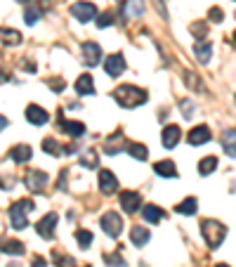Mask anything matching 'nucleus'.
<instances>
[{
	"mask_svg": "<svg viewBox=\"0 0 236 267\" xmlns=\"http://www.w3.org/2000/svg\"><path fill=\"white\" fill-rule=\"evenodd\" d=\"M19 204L24 206L26 211H33V208H36V206H33V201H31V199H21V201H19Z\"/></svg>",
	"mask_w": 236,
	"mask_h": 267,
	"instance_id": "37998d69",
	"label": "nucleus"
},
{
	"mask_svg": "<svg viewBox=\"0 0 236 267\" xmlns=\"http://www.w3.org/2000/svg\"><path fill=\"white\" fill-rule=\"evenodd\" d=\"M180 135H182V130L177 125H166V128H163V135H161L163 147H166V149H173L175 144L180 142Z\"/></svg>",
	"mask_w": 236,
	"mask_h": 267,
	"instance_id": "2eb2a0df",
	"label": "nucleus"
},
{
	"mask_svg": "<svg viewBox=\"0 0 236 267\" xmlns=\"http://www.w3.org/2000/svg\"><path fill=\"white\" fill-rule=\"evenodd\" d=\"M234 43H236V33H234Z\"/></svg>",
	"mask_w": 236,
	"mask_h": 267,
	"instance_id": "8fccbe9b",
	"label": "nucleus"
},
{
	"mask_svg": "<svg viewBox=\"0 0 236 267\" xmlns=\"http://www.w3.org/2000/svg\"><path fill=\"white\" fill-rule=\"evenodd\" d=\"M208 19H210V21H215V24H220V21L224 19L222 10H220V7H210V10H208Z\"/></svg>",
	"mask_w": 236,
	"mask_h": 267,
	"instance_id": "ea45409f",
	"label": "nucleus"
},
{
	"mask_svg": "<svg viewBox=\"0 0 236 267\" xmlns=\"http://www.w3.org/2000/svg\"><path fill=\"white\" fill-rule=\"evenodd\" d=\"M43 151H48L50 156H59L62 154V144L52 140V137H48V140H43Z\"/></svg>",
	"mask_w": 236,
	"mask_h": 267,
	"instance_id": "2f4dec72",
	"label": "nucleus"
},
{
	"mask_svg": "<svg viewBox=\"0 0 236 267\" xmlns=\"http://www.w3.org/2000/svg\"><path fill=\"white\" fill-rule=\"evenodd\" d=\"M156 10H158V14H161L163 19H168V12H166V5H163V0H154Z\"/></svg>",
	"mask_w": 236,
	"mask_h": 267,
	"instance_id": "a19ab883",
	"label": "nucleus"
},
{
	"mask_svg": "<svg viewBox=\"0 0 236 267\" xmlns=\"http://www.w3.org/2000/svg\"><path fill=\"white\" fill-rule=\"evenodd\" d=\"M5 267H19V265H17V262H7Z\"/></svg>",
	"mask_w": 236,
	"mask_h": 267,
	"instance_id": "de8ad7c7",
	"label": "nucleus"
},
{
	"mask_svg": "<svg viewBox=\"0 0 236 267\" xmlns=\"http://www.w3.org/2000/svg\"><path fill=\"white\" fill-rule=\"evenodd\" d=\"M144 12V0H128L125 3V17H142Z\"/></svg>",
	"mask_w": 236,
	"mask_h": 267,
	"instance_id": "b1692460",
	"label": "nucleus"
},
{
	"mask_svg": "<svg viewBox=\"0 0 236 267\" xmlns=\"http://www.w3.org/2000/svg\"><path fill=\"white\" fill-rule=\"evenodd\" d=\"M66 175L68 170H62V175H59V189H64V185H66Z\"/></svg>",
	"mask_w": 236,
	"mask_h": 267,
	"instance_id": "a18cd8bd",
	"label": "nucleus"
},
{
	"mask_svg": "<svg viewBox=\"0 0 236 267\" xmlns=\"http://www.w3.org/2000/svg\"><path fill=\"white\" fill-rule=\"evenodd\" d=\"M24 243L21 241H5V243H0V253H7V255H21L24 253Z\"/></svg>",
	"mask_w": 236,
	"mask_h": 267,
	"instance_id": "393cba45",
	"label": "nucleus"
},
{
	"mask_svg": "<svg viewBox=\"0 0 236 267\" xmlns=\"http://www.w3.org/2000/svg\"><path fill=\"white\" fill-rule=\"evenodd\" d=\"M210 140H213V132L208 125H196L194 130H189V144H194V147L210 142Z\"/></svg>",
	"mask_w": 236,
	"mask_h": 267,
	"instance_id": "ddd939ff",
	"label": "nucleus"
},
{
	"mask_svg": "<svg viewBox=\"0 0 236 267\" xmlns=\"http://www.w3.org/2000/svg\"><path fill=\"white\" fill-rule=\"evenodd\" d=\"M48 85H50L52 90H57V93H62V90H64V81H62V78H59V81H48Z\"/></svg>",
	"mask_w": 236,
	"mask_h": 267,
	"instance_id": "79ce46f5",
	"label": "nucleus"
},
{
	"mask_svg": "<svg viewBox=\"0 0 236 267\" xmlns=\"http://www.w3.org/2000/svg\"><path fill=\"white\" fill-rule=\"evenodd\" d=\"M31 267H45V258L36 255V258H33V265H31Z\"/></svg>",
	"mask_w": 236,
	"mask_h": 267,
	"instance_id": "c03bdc74",
	"label": "nucleus"
},
{
	"mask_svg": "<svg viewBox=\"0 0 236 267\" xmlns=\"http://www.w3.org/2000/svg\"><path fill=\"white\" fill-rule=\"evenodd\" d=\"M97 163H100V156L95 154L92 149H85L81 154V166L83 168H90V170H95V168H97Z\"/></svg>",
	"mask_w": 236,
	"mask_h": 267,
	"instance_id": "c85d7f7f",
	"label": "nucleus"
},
{
	"mask_svg": "<svg viewBox=\"0 0 236 267\" xmlns=\"http://www.w3.org/2000/svg\"><path fill=\"white\" fill-rule=\"evenodd\" d=\"M196 206H199V201L194 199V196H189V199H184L182 204L175 206V213H180V215H194V213L199 211Z\"/></svg>",
	"mask_w": 236,
	"mask_h": 267,
	"instance_id": "412c9836",
	"label": "nucleus"
},
{
	"mask_svg": "<svg viewBox=\"0 0 236 267\" xmlns=\"http://www.w3.org/2000/svg\"><path fill=\"white\" fill-rule=\"evenodd\" d=\"M113 21H116V17H113V12H104L100 19H97V26H100V29H106V26H111Z\"/></svg>",
	"mask_w": 236,
	"mask_h": 267,
	"instance_id": "4c0bfd02",
	"label": "nucleus"
},
{
	"mask_svg": "<svg viewBox=\"0 0 236 267\" xmlns=\"http://www.w3.org/2000/svg\"><path fill=\"white\" fill-rule=\"evenodd\" d=\"M222 144H224V151H227L231 159H236V130H224Z\"/></svg>",
	"mask_w": 236,
	"mask_h": 267,
	"instance_id": "5701e85b",
	"label": "nucleus"
},
{
	"mask_svg": "<svg viewBox=\"0 0 236 267\" xmlns=\"http://www.w3.org/2000/svg\"><path fill=\"white\" fill-rule=\"evenodd\" d=\"M113 100L121 106H125V109H135V106H142L144 102L149 100V95H147V90H142L137 85H118L113 90Z\"/></svg>",
	"mask_w": 236,
	"mask_h": 267,
	"instance_id": "f257e3e1",
	"label": "nucleus"
},
{
	"mask_svg": "<svg viewBox=\"0 0 236 267\" xmlns=\"http://www.w3.org/2000/svg\"><path fill=\"white\" fill-rule=\"evenodd\" d=\"M142 215H144V220H147V222H158V220L163 217V211L158 208V206L149 204V206H144V208H142Z\"/></svg>",
	"mask_w": 236,
	"mask_h": 267,
	"instance_id": "bb28decb",
	"label": "nucleus"
},
{
	"mask_svg": "<svg viewBox=\"0 0 236 267\" xmlns=\"http://www.w3.org/2000/svg\"><path fill=\"white\" fill-rule=\"evenodd\" d=\"M189 31L199 38V40H203V38L208 36V24H205V21H194V24L189 26Z\"/></svg>",
	"mask_w": 236,
	"mask_h": 267,
	"instance_id": "473e14b6",
	"label": "nucleus"
},
{
	"mask_svg": "<svg viewBox=\"0 0 236 267\" xmlns=\"http://www.w3.org/2000/svg\"><path fill=\"white\" fill-rule=\"evenodd\" d=\"M40 19V10H38L36 3H26V10H24V21L29 26H33Z\"/></svg>",
	"mask_w": 236,
	"mask_h": 267,
	"instance_id": "cd10ccee",
	"label": "nucleus"
},
{
	"mask_svg": "<svg viewBox=\"0 0 236 267\" xmlns=\"http://www.w3.org/2000/svg\"><path fill=\"white\" fill-rule=\"evenodd\" d=\"M100 225H102V230L106 232L109 236H121V232H123V220H121V215L118 213H104L102 215V220H100Z\"/></svg>",
	"mask_w": 236,
	"mask_h": 267,
	"instance_id": "7ed1b4c3",
	"label": "nucleus"
},
{
	"mask_svg": "<svg viewBox=\"0 0 236 267\" xmlns=\"http://www.w3.org/2000/svg\"><path fill=\"white\" fill-rule=\"evenodd\" d=\"M21 43V33L12 29H0V45H19Z\"/></svg>",
	"mask_w": 236,
	"mask_h": 267,
	"instance_id": "4be33fe9",
	"label": "nucleus"
},
{
	"mask_svg": "<svg viewBox=\"0 0 236 267\" xmlns=\"http://www.w3.org/2000/svg\"><path fill=\"white\" fill-rule=\"evenodd\" d=\"M55 262H57V267H76L74 258H68V255H59L57 251H55Z\"/></svg>",
	"mask_w": 236,
	"mask_h": 267,
	"instance_id": "c9c22d12",
	"label": "nucleus"
},
{
	"mask_svg": "<svg viewBox=\"0 0 236 267\" xmlns=\"http://www.w3.org/2000/svg\"><path fill=\"white\" fill-rule=\"evenodd\" d=\"M76 93L78 95H95V81L90 74H81L76 78Z\"/></svg>",
	"mask_w": 236,
	"mask_h": 267,
	"instance_id": "dca6fc26",
	"label": "nucleus"
},
{
	"mask_svg": "<svg viewBox=\"0 0 236 267\" xmlns=\"http://www.w3.org/2000/svg\"><path fill=\"white\" fill-rule=\"evenodd\" d=\"M83 62H85L87 66H97V64L102 62V48L100 45L92 43V40L83 43Z\"/></svg>",
	"mask_w": 236,
	"mask_h": 267,
	"instance_id": "0eeeda50",
	"label": "nucleus"
},
{
	"mask_svg": "<svg viewBox=\"0 0 236 267\" xmlns=\"http://www.w3.org/2000/svg\"><path fill=\"white\" fill-rule=\"evenodd\" d=\"M104 71L109 76H121L125 71V59L121 52H116V55L111 57H106V62H104Z\"/></svg>",
	"mask_w": 236,
	"mask_h": 267,
	"instance_id": "9b49d317",
	"label": "nucleus"
},
{
	"mask_svg": "<svg viewBox=\"0 0 236 267\" xmlns=\"http://www.w3.org/2000/svg\"><path fill=\"white\" fill-rule=\"evenodd\" d=\"M215 267H229V265H227V262H220V265H215Z\"/></svg>",
	"mask_w": 236,
	"mask_h": 267,
	"instance_id": "09e8293b",
	"label": "nucleus"
},
{
	"mask_svg": "<svg viewBox=\"0 0 236 267\" xmlns=\"http://www.w3.org/2000/svg\"><path fill=\"white\" fill-rule=\"evenodd\" d=\"M100 189H102V194H113L118 189L116 175H113L111 170H106V168L100 170Z\"/></svg>",
	"mask_w": 236,
	"mask_h": 267,
	"instance_id": "4468645a",
	"label": "nucleus"
},
{
	"mask_svg": "<svg viewBox=\"0 0 236 267\" xmlns=\"http://www.w3.org/2000/svg\"><path fill=\"white\" fill-rule=\"evenodd\" d=\"M180 106H182V116H184V118H192L194 116V109H196V106H194L189 100H182Z\"/></svg>",
	"mask_w": 236,
	"mask_h": 267,
	"instance_id": "58836bf2",
	"label": "nucleus"
},
{
	"mask_svg": "<svg viewBox=\"0 0 236 267\" xmlns=\"http://www.w3.org/2000/svg\"><path fill=\"white\" fill-rule=\"evenodd\" d=\"M149 239H151V234H149V230H147V227H139V225H135V227L130 230V241H132V246H137V249H139V246H144Z\"/></svg>",
	"mask_w": 236,
	"mask_h": 267,
	"instance_id": "6ab92c4d",
	"label": "nucleus"
},
{
	"mask_svg": "<svg viewBox=\"0 0 236 267\" xmlns=\"http://www.w3.org/2000/svg\"><path fill=\"white\" fill-rule=\"evenodd\" d=\"M24 185L31 189L33 194L36 192H43L45 185H48V173H43V170H29L24 177Z\"/></svg>",
	"mask_w": 236,
	"mask_h": 267,
	"instance_id": "39448f33",
	"label": "nucleus"
},
{
	"mask_svg": "<svg viewBox=\"0 0 236 267\" xmlns=\"http://www.w3.org/2000/svg\"><path fill=\"white\" fill-rule=\"evenodd\" d=\"M71 14H74L81 24H87V21H92L95 17H97V7L92 5V3H76V5H71Z\"/></svg>",
	"mask_w": 236,
	"mask_h": 267,
	"instance_id": "20e7f679",
	"label": "nucleus"
},
{
	"mask_svg": "<svg viewBox=\"0 0 236 267\" xmlns=\"http://www.w3.org/2000/svg\"><path fill=\"white\" fill-rule=\"evenodd\" d=\"M26 121L33 123V125H45L48 121H50V116H48V112H45L43 106L29 104V106H26Z\"/></svg>",
	"mask_w": 236,
	"mask_h": 267,
	"instance_id": "9d476101",
	"label": "nucleus"
},
{
	"mask_svg": "<svg viewBox=\"0 0 236 267\" xmlns=\"http://www.w3.org/2000/svg\"><path fill=\"white\" fill-rule=\"evenodd\" d=\"M57 121H59V130L66 132L68 137H83L85 135V125L78 123V121H66L64 116H57Z\"/></svg>",
	"mask_w": 236,
	"mask_h": 267,
	"instance_id": "1a4fd4ad",
	"label": "nucleus"
},
{
	"mask_svg": "<svg viewBox=\"0 0 236 267\" xmlns=\"http://www.w3.org/2000/svg\"><path fill=\"white\" fill-rule=\"evenodd\" d=\"M76 239L81 243V249H90V243H92V234L87 230H76Z\"/></svg>",
	"mask_w": 236,
	"mask_h": 267,
	"instance_id": "72a5a7b5",
	"label": "nucleus"
},
{
	"mask_svg": "<svg viewBox=\"0 0 236 267\" xmlns=\"http://www.w3.org/2000/svg\"><path fill=\"white\" fill-rule=\"evenodd\" d=\"M3 128H7V118L5 116H0V130H3Z\"/></svg>",
	"mask_w": 236,
	"mask_h": 267,
	"instance_id": "49530a36",
	"label": "nucleus"
},
{
	"mask_svg": "<svg viewBox=\"0 0 236 267\" xmlns=\"http://www.w3.org/2000/svg\"><path fill=\"white\" fill-rule=\"evenodd\" d=\"M201 234H203L205 243L210 246V249H220L224 241V236H227V227L218 220H203L201 222Z\"/></svg>",
	"mask_w": 236,
	"mask_h": 267,
	"instance_id": "f03ea898",
	"label": "nucleus"
},
{
	"mask_svg": "<svg viewBox=\"0 0 236 267\" xmlns=\"http://www.w3.org/2000/svg\"><path fill=\"white\" fill-rule=\"evenodd\" d=\"M215 168H218V159H215V156H205V159H201V163H199V173L205 177V175H210Z\"/></svg>",
	"mask_w": 236,
	"mask_h": 267,
	"instance_id": "c756f323",
	"label": "nucleus"
},
{
	"mask_svg": "<svg viewBox=\"0 0 236 267\" xmlns=\"http://www.w3.org/2000/svg\"><path fill=\"white\" fill-rule=\"evenodd\" d=\"M104 260H106V265H109V267H125V260H123V258H121V255H109V253H106L104 255Z\"/></svg>",
	"mask_w": 236,
	"mask_h": 267,
	"instance_id": "e433bc0d",
	"label": "nucleus"
},
{
	"mask_svg": "<svg viewBox=\"0 0 236 267\" xmlns=\"http://www.w3.org/2000/svg\"><path fill=\"white\" fill-rule=\"evenodd\" d=\"M128 154L135 156L137 161H147V159H149V149H147L144 144H139V142L128 144Z\"/></svg>",
	"mask_w": 236,
	"mask_h": 267,
	"instance_id": "a878e982",
	"label": "nucleus"
},
{
	"mask_svg": "<svg viewBox=\"0 0 236 267\" xmlns=\"http://www.w3.org/2000/svg\"><path fill=\"white\" fill-rule=\"evenodd\" d=\"M31 156H33V151H31V147H29V144H17V147H12V149H10V159H12V161H17V163H26Z\"/></svg>",
	"mask_w": 236,
	"mask_h": 267,
	"instance_id": "a211bd4d",
	"label": "nucleus"
},
{
	"mask_svg": "<svg viewBox=\"0 0 236 267\" xmlns=\"http://www.w3.org/2000/svg\"><path fill=\"white\" fill-rule=\"evenodd\" d=\"M194 55H196V59L201 64H208L210 62V55H213V45L208 40H199V43L194 45Z\"/></svg>",
	"mask_w": 236,
	"mask_h": 267,
	"instance_id": "f3484780",
	"label": "nucleus"
},
{
	"mask_svg": "<svg viewBox=\"0 0 236 267\" xmlns=\"http://www.w3.org/2000/svg\"><path fill=\"white\" fill-rule=\"evenodd\" d=\"M55 230H57V213H48L43 220H38L36 225V232L38 236H43V239H52L55 236Z\"/></svg>",
	"mask_w": 236,
	"mask_h": 267,
	"instance_id": "423d86ee",
	"label": "nucleus"
},
{
	"mask_svg": "<svg viewBox=\"0 0 236 267\" xmlns=\"http://www.w3.org/2000/svg\"><path fill=\"white\" fill-rule=\"evenodd\" d=\"M26 208L21 204H12V208H10V220H12V227L14 230H24L26 225H29V220H26Z\"/></svg>",
	"mask_w": 236,
	"mask_h": 267,
	"instance_id": "f8f14e48",
	"label": "nucleus"
},
{
	"mask_svg": "<svg viewBox=\"0 0 236 267\" xmlns=\"http://www.w3.org/2000/svg\"><path fill=\"white\" fill-rule=\"evenodd\" d=\"M154 170H156V175H161V177H177V168H175V163L168 161V159L154 163Z\"/></svg>",
	"mask_w": 236,
	"mask_h": 267,
	"instance_id": "aec40b11",
	"label": "nucleus"
},
{
	"mask_svg": "<svg viewBox=\"0 0 236 267\" xmlns=\"http://www.w3.org/2000/svg\"><path fill=\"white\" fill-rule=\"evenodd\" d=\"M184 83L192 87V90H201V87H203V85H201L199 74H194V71H186V74H184Z\"/></svg>",
	"mask_w": 236,
	"mask_h": 267,
	"instance_id": "f704fd0d",
	"label": "nucleus"
},
{
	"mask_svg": "<svg viewBox=\"0 0 236 267\" xmlns=\"http://www.w3.org/2000/svg\"><path fill=\"white\" fill-rule=\"evenodd\" d=\"M121 144H123V132H116V135H111L109 137V140H106V154H118V147H121Z\"/></svg>",
	"mask_w": 236,
	"mask_h": 267,
	"instance_id": "7c9ffc66",
	"label": "nucleus"
},
{
	"mask_svg": "<svg viewBox=\"0 0 236 267\" xmlns=\"http://www.w3.org/2000/svg\"><path fill=\"white\" fill-rule=\"evenodd\" d=\"M121 208H123L125 213H137L139 208H142V196L137 192H123L121 194Z\"/></svg>",
	"mask_w": 236,
	"mask_h": 267,
	"instance_id": "6e6552de",
	"label": "nucleus"
}]
</instances>
